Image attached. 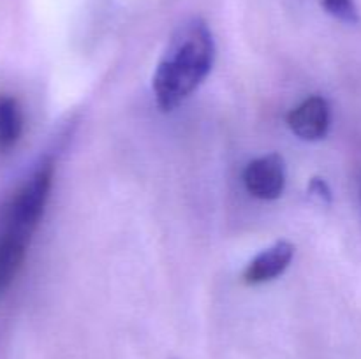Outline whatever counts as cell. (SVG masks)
Here are the masks:
<instances>
[{
    "mask_svg": "<svg viewBox=\"0 0 361 359\" xmlns=\"http://www.w3.org/2000/svg\"><path fill=\"white\" fill-rule=\"evenodd\" d=\"M215 41L207 21L194 16L178 25L154 74V94L162 111L178 108L210 74Z\"/></svg>",
    "mask_w": 361,
    "mask_h": 359,
    "instance_id": "1",
    "label": "cell"
},
{
    "mask_svg": "<svg viewBox=\"0 0 361 359\" xmlns=\"http://www.w3.org/2000/svg\"><path fill=\"white\" fill-rule=\"evenodd\" d=\"M53 162L44 160L32 171L11 197L6 208L0 232L25 243L32 241L35 229L44 215L49 190L53 185Z\"/></svg>",
    "mask_w": 361,
    "mask_h": 359,
    "instance_id": "2",
    "label": "cell"
},
{
    "mask_svg": "<svg viewBox=\"0 0 361 359\" xmlns=\"http://www.w3.org/2000/svg\"><path fill=\"white\" fill-rule=\"evenodd\" d=\"M243 183L247 192L257 199H279L286 187V164L282 155L268 153L249 162L243 171Z\"/></svg>",
    "mask_w": 361,
    "mask_h": 359,
    "instance_id": "3",
    "label": "cell"
},
{
    "mask_svg": "<svg viewBox=\"0 0 361 359\" xmlns=\"http://www.w3.org/2000/svg\"><path fill=\"white\" fill-rule=\"evenodd\" d=\"M330 104L326 99L312 95L289 113L288 125L300 139L319 141L330 130Z\"/></svg>",
    "mask_w": 361,
    "mask_h": 359,
    "instance_id": "4",
    "label": "cell"
},
{
    "mask_svg": "<svg viewBox=\"0 0 361 359\" xmlns=\"http://www.w3.org/2000/svg\"><path fill=\"white\" fill-rule=\"evenodd\" d=\"M295 257V246L289 241H277L257 253L243 271V282L249 285L267 284L281 277Z\"/></svg>",
    "mask_w": 361,
    "mask_h": 359,
    "instance_id": "5",
    "label": "cell"
},
{
    "mask_svg": "<svg viewBox=\"0 0 361 359\" xmlns=\"http://www.w3.org/2000/svg\"><path fill=\"white\" fill-rule=\"evenodd\" d=\"M23 134V111L13 95H0V151L13 150Z\"/></svg>",
    "mask_w": 361,
    "mask_h": 359,
    "instance_id": "6",
    "label": "cell"
},
{
    "mask_svg": "<svg viewBox=\"0 0 361 359\" xmlns=\"http://www.w3.org/2000/svg\"><path fill=\"white\" fill-rule=\"evenodd\" d=\"M28 245L30 243L0 234V296L13 285L18 271L23 266Z\"/></svg>",
    "mask_w": 361,
    "mask_h": 359,
    "instance_id": "7",
    "label": "cell"
},
{
    "mask_svg": "<svg viewBox=\"0 0 361 359\" xmlns=\"http://www.w3.org/2000/svg\"><path fill=\"white\" fill-rule=\"evenodd\" d=\"M323 6L337 20L349 25L358 23L360 14L358 9H356L355 0H323Z\"/></svg>",
    "mask_w": 361,
    "mask_h": 359,
    "instance_id": "8",
    "label": "cell"
},
{
    "mask_svg": "<svg viewBox=\"0 0 361 359\" xmlns=\"http://www.w3.org/2000/svg\"><path fill=\"white\" fill-rule=\"evenodd\" d=\"M309 192L312 197H317L321 203H330L331 190L323 178H312L309 183Z\"/></svg>",
    "mask_w": 361,
    "mask_h": 359,
    "instance_id": "9",
    "label": "cell"
}]
</instances>
